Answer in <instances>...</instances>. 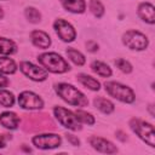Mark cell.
Wrapping results in <instances>:
<instances>
[{"label":"cell","instance_id":"4dcf8cb0","mask_svg":"<svg viewBox=\"0 0 155 155\" xmlns=\"http://www.w3.org/2000/svg\"><path fill=\"white\" fill-rule=\"evenodd\" d=\"M2 17H4V11H2V8L0 7V19H1Z\"/></svg>","mask_w":155,"mask_h":155},{"label":"cell","instance_id":"44dd1931","mask_svg":"<svg viewBox=\"0 0 155 155\" xmlns=\"http://www.w3.org/2000/svg\"><path fill=\"white\" fill-rule=\"evenodd\" d=\"M67 56L76 65H84L85 64V57H84V54L81 52H79L78 50H75V48H68L67 50Z\"/></svg>","mask_w":155,"mask_h":155},{"label":"cell","instance_id":"484cf974","mask_svg":"<svg viewBox=\"0 0 155 155\" xmlns=\"http://www.w3.org/2000/svg\"><path fill=\"white\" fill-rule=\"evenodd\" d=\"M115 65L121 70V71H124V73H131L132 71V65H131V63L130 62H127L126 59H124V58H117L116 61H115Z\"/></svg>","mask_w":155,"mask_h":155},{"label":"cell","instance_id":"7a4b0ae2","mask_svg":"<svg viewBox=\"0 0 155 155\" xmlns=\"http://www.w3.org/2000/svg\"><path fill=\"white\" fill-rule=\"evenodd\" d=\"M40 64L48 71L51 73H56V74H62L65 73L70 69L69 64L64 61V58H62L59 54L54 53V52H47V53H42L38 57Z\"/></svg>","mask_w":155,"mask_h":155},{"label":"cell","instance_id":"6da1fadb","mask_svg":"<svg viewBox=\"0 0 155 155\" xmlns=\"http://www.w3.org/2000/svg\"><path fill=\"white\" fill-rule=\"evenodd\" d=\"M56 92L63 101H65L68 104H71L74 107H86L88 104L86 96L82 92H80L78 88H75L73 85L64 82L58 84L56 85Z\"/></svg>","mask_w":155,"mask_h":155},{"label":"cell","instance_id":"f546056e","mask_svg":"<svg viewBox=\"0 0 155 155\" xmlns=\"http://www.w3.org/2000/svg\"><path fill=\"white\" fill-rule=\"evenodd\" d=\"M2 147H5V140H4V137L0 134V148H2Z\"/></svg>","mask_w":155,"mask_h":155},{"label":"cell","instance_id":"603a6c76","mask_svg":"<svg viewBox=\"0 0 155 155\" xmlns=\"http://www.w3.org/2000/svg\"><path fill=\"white\" fill-rule=\"evenodd\" d=\"M24 15H25L27 19L30 23H38V22H40L41 15H40V12L35 7H27L25 11H24Z\"/></svg>","mask_w":155,"mask_h":155},{"label":"cell","instance_id":"8fae6325","mask_svg":"<svg viewBox=\"0 0 155 155\" xmlns=\"http://www.w3.org/2000/svg\"><path fill=\"white\" fill-rule=\"evenodd\" d=\"M88 143L92 145L93 149H96L97 151H101V153L114 154V153L117 151L116 147H115L111 142H109V140H107V139H104V138L97 137V136L90 137V138H88Z\"/></svg>","mask_w":155,"mask_h":155},{"label":"cell","instance_id":"9c48e42d","mask_svg":"<svg viewBox=\"0 0 155 155\" xmlns=\"http://www.w3.org/2000/svg\"><path fill=\"white\" fill-rule=\"evenodd\" d=\"M21 71L34 81H44L47 78V70L44 68H39L38 65L30 62H22L19 64Z\"/></svg>","mask_w":155,"mask_h":155},{"label":"cell","instance_id":"5b68a950","mask_svg":"<svg viewBox=\"0 0 155 155\" xmlns=\"http://www.w3.org/2000/svg\"><path fill=\"white\" fill-rule=\"evenodd\" d=\"M53 113H54L56 119L59 121V124L62 126H64L65 128H69L71 131L81 130L80 121H79L78 116L75 115V113H73L63 107H54Z\"/></svg>","mask_w":155,"mask_h":155},{"label":"cell","instance_id":"7402d4cb","mask_svg":"<svg viewBox=\"0 0 155 155\" xmlns=\"http://www.w3.org/2000/svg\"><path fill=\"white\" fill-rule=\"evenodd\" d=\"M15 103V97L11 92L6 90H0V105L4 108H10Z\"/></svg>","mask_w":155,"mask_h":155},{"label":"cell","instance_id":"9a60e30c","mask_svg":"<svg viewBox=\"0 0 155 155\" xmlns=\"http://www.w3.org/2000/svg\"><path fill=\"white\" fill-rule=\"evenodd\" d=\"M63 7L73 13H82L86 10L85 0H61Z\"/></svg>","mask_w":155,"mask_h":155},{"label":"cell","instance_id":"d4e9b609","mask_svg":"<svg viewBox=\"0 0 155 155\" xmlns=\"http://www.w3.org/2000/svg\"><path fill=\"white\" fill-rule=\"evenodd\" d=\"M75 115L78 116L80 122H84V124H87V125H93L94 124V117L90 113H86L84 110H76Z\"/></svg>","mask_w":155,"mask_h":155},{"label":"cell","instance_id":"7c38bea8","mask_svg":"<svg viewBox=\"0 0 155 155\" xmlns=\"http://www.w3.org/2000/svg\"><path fill=\"white\" fill-rule=\"evenodd\" d=\"M30 39L31 42L39 48H48L51 45V39L48 34L42 30H33L30 33Z\"/></svg>","mask_w":155,"mask_h":155},{"label":"cell","instance_id":"277c9868","mask_svg":"<svg viewBox=\"0 0 155 155\" xmlns=\"http://www.w3.org/2000/svg\"><path fill=\"white\" fill-rule=\"evenodd\" d=\"M105 91L114 98L124 102V103H132L134 102V92L128 87V86H125L122 84H119V82H115V81H109V82H105Z\"/></svg>","mask_w":155,"mask_h":155},{"label":"cell","instance_id":"52a82bcc","mask_svg":"<svg viewBox=\"0 0 155 155\" xmlns=\"http://www.w3.org/2000/svg\"><path fill=\"white\" fill-rule=\"evenodd\" d=\"M62 139L58 134L54 133H44L33 137V144L39 149H53L59 147Z\"/></svg>","mask_w":155,"mask_h":155},{"label":"cell","instance_id":"30bf717a","mask_svg":"<svg viewBox=\"0 0 155 155\" xmlns=\"http://www.w3.org/2000/svg\"><path fill=\"white\" fill-rule=\"evenodd\" d=\"M18 104L23 109H30V110H33V109H40V108L44 107L42 99L38 94H35V93H33L30 91H24V92H22L19 94V97H18Z\"/></svg>","mask_w":155,"mask_h":155},{"label":"cell","instance_id":"3957f363","mask_svg":"<svg viewBox=\"0 0 155 155\" xmlns=\"http://www.w3.org/2000/svg\"><path fill=\"white\" fill-rule=\"evenodd\" d=\"M130 126H131L132 131L142 140H144L151 148L155 147V132H154L153 125H150L143 120H139V119H132L130 122Z\"/></svg>","mask_w":155,"mask_h":155},{"label":"cell","instance_id":"83f0119b","mask_svg":"<svg viewBox=\"0 0 155 155\" xmlns=\"http://www.w3.org/2000/svg\"><path fill=\"white\" fill-rule=\"evenodd\" d=\"M86 47H87V50H88L90 52H94V51L98 50V45H97V42H94V41H87V42H86Z\"/></svg>","mask_w":155,"mask_h":155},{"label":"cell","instance_id":"ba28073f","mask_svg":"<svg viewBox=\"0 0 155 155\" xmlns=\"http://www.w3.org/2000/svg\"><path fill=\"white\" fill-rule=\"evenodd\" d=\"M53 28L57 35L59 36V39H62L65 42H71L76 36V31L74 27L64 19H56L53 23Z\"/></svg>","mask_w":155,"mask_h":155},{"label":"cell","instance_id":"5bb4252c","mask_svg":"<svg viewBox=\"0 0 155 155\" xmlns=\"http://www.w3.org/2000/svg\"><path fill=\"white\" fill-rule=\"evenodd\" d=\"M0 124L5 128L15 130V128H17V126L19 124V119H18L17 114L13 111H5L0 115Z\"/></svg>","mask_w":155,"mask_h":155},{"label":"cell","instance_id":"e0dca14e","mask_svg":"<svg viewBox=\"0 0 155 155\" xmlns=\"http://www.w3.org/2000/svg\"><path fill=\"white\" fill-rule=\"evenodd\" d=\"M78 80H79L85 87H87V88H90V90H92V91H98L99 87H101V84H99L96 79H93L92 76L86 75V74H79V75H78Z\"/></svg>","mask_w":155,"mask_h":155},{"label":"cell","instance_id":"4fadbf2b","mask_svg":"<svg viewBox=\"0 0 155 155\" xmlns=\"http://www.w3.org/2000/svg\"><path fill=\"white\" fill-rule=\"evenodd\" d=\"M138 16L147 23L153 24L155 22V8L150 2H142L138 6Z\"/></svg>","mask_w":155,"mask_h":155},{"label":"cell","instance_id":"ffe728a7","mask_svg":"<svg viewBox=\"0 0 155 155\" xmlns=\"http://www.w3.org/2000/svg\"><path fill=\"white\" fill-rule=\"evenodd\" d=\"M91 68H92V70H93L94 73H97V74L101 75V76L108 78V76L111 75V69H110L105 63H103V62L94 61V62H92Z\"/></svg>","mask_w":155,"mask_h":155},{"label":"cell","instance_id":"d6986e66","mask_svg":"<svg viewBox=\"0 0 155 155\" xmlns=\"http://www.w3.org/2000/svg\"><path fill=\"white\" fill-rule=\"evenodd\" d=\"M17 51V46L16 44L6 38H0V54L7 56V54H12Z\"/></svg>","mask_w":155,"mask_h":155},{"label":"cell","instance_id":"ac0fdd59","mask_svg":"<svg viewBox=\"0 0 155 155\" xmlns=\"http://www.w3.org/2000/svg\"><path fill=\"white\" fill-rule=\"evenodd\" d=\"M94 107L104 114H111L114 111V104L103 97H98L94 99Z\"/></svg>","mask_w":155,"mask_h":155},{"label":"cell","instance_id":"2e32d148","mask_svg":"<svg viewBox=\"0 0 155 155\" xmlns=\"http://www.w3.org/2000/svg\"><path fill=\"white\" fill-rule=\"evenodd\" d=\"M16 70H17V65L13 59L8 57H0V73L13 74Z\"/></svg>","mask_w":155,"mask_h":155},{"label":"cell","instance_id":"8992f818","mask_svg":"<svg viewBox=\"0 0 155 155\" xmlns=\"http://www.w3.org/2000/svg\"><path fill=\"white\" fill-rule=\"evenodd\" d=\"M122 42L131 50L143 51L148 47V39L144 34L137 30H128L122 35Z\"/></svg>","mask_w":155,"mask_h":155},{"label":"cell","instance_id":"4316f807","mask_svg":"<svg viewBox=\"0 0 155 155\" xmlns=\"http://www.w3.org/2000/svg\"><path fill=\"white\" fill-rule=\"evenodd\" d=\"M65 137H67V139H68V142L71 144V145H79L80 144V140L75 137V136H73V134H69V133H67L65 134Z\"/></svg>","mask_w":155,"mask_h":155},{"label":"cell","instance_id":"cb8c5ba5","mask_svg":"<svg viewBox=\"0 0 155 155\" xmlns=\"http://www.w3.org/2000/svg\"><path fill=\"white\" fill-rule=\"evenodd\" d=\"M90 10H91V12H92L97 18H101V17L104 15V6H103L102 2L98 1V0H91V1H90Z\"/></svg>","mask_w":155,"mask_h":155},{"label":"cell","instance_id":"f1b7e54d","mask_svg":"<svg viewBox=\"0 0 155 155\" xmlns=\"http://www.w3.org/2000/svg\"><path fill=\"white\" fill-rule=\"evenodd\" d=\"M7 84H8L7 79H6L4 75H1V74H0V88H1V87H5Z\"/></svg>","mask_w":155,"mask_h":155}]
</instances>
